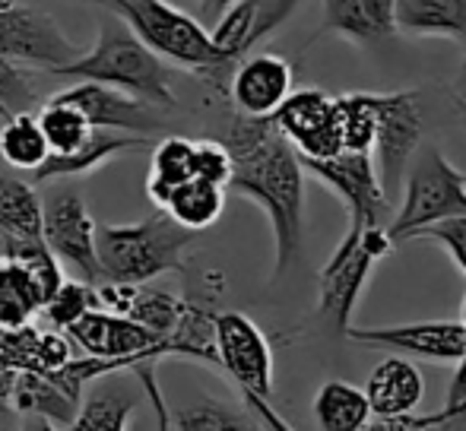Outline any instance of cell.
<instances>
[{"label": "cell", "instance_id": "obj_26", "mask_svg": "<svg viewBox=\"0 0 466 431\" xmlns=\"http://www.w3.org/2000/svg\"><path fill=\"white\" fill-rule=\"evenodd\" d=\"M10 403L16 413L45 416V419H51L57 428L67 426V422L76 416V406H80V403L70 400L64 390H57L48 377L35 375V371H16V381H13V390H10Z\"/></svg>", "mask_w": 466, "mask_h": 431}, {"label": "cell", "instance_id": "obj_13", "mask_svg": "<svg viewBox=\"0 0 466 431\" xmlns=\"http://www.w3.org/2000/svg\"><path fill=\"white\" fill-rule=\"evenodd\" d=\"M270 117L299 159H330L343 153L337 99L320 89H292Z\"/></svg>", "mask_w": 466, "mask_h": 431}, {"label": "cell", "instance_id": "obj_39", "mask_svg": "<svg viewBox=\"0 0 466 431\" xmlns=\"http://www.w3.org/2000/svg\"><path fill=\"white\" fill-rule=\"evenodd\" d=\"M13 381H16V371L0 365V403L10 400V390H13Z\"/></svg>", "mask_w": 466, "mask_h": 431}, {"label": "cell", "instance_id": "obj_33", "mask_svg": "<svg viewBox=\"0 0 466 431\" xmlns=\"http://www.w3.org/2000/svg\"><path fill=\"white\" fill-rule=\"evenodd\" d=\"M89 308H96V296L93 286L83 283V279H64L61 286L55 289V296L45 302L42 315L48 317V324L55 330H67L70 324H76Z\"/></svg>", "mask_w": 466, "mask_h": 431}, {"label": "cell", "instance_id": "obj_44", "mask_svg": "<svg viewBox=\"0 0 466 431\" xmlns=\"http://www.w3.org/2000/svg\"><path fill=\"white\" fill-rule=\"evenodd\" d=\"M4 431H19V428H4Z\"/></svg>", "mask_w": 466, "mask_h": 431}, {"label": "cell", "instance_id": "obj_43", "mask_svg": "<svg viewBox=\"0 0 466 431\" xmlns=\"http://www.w3.org/2000/svg\"><path fill=\"white\" fill-rule=\"evenodd\" d=\"M463 83H466V64H463Z\"/></svg>", "mask_w": 466, "mask_h": 431}, {"label": "cell", "instance_id": "obj_3", "mask_svg": "<svg viewBox=\"0 0 466 431\" xmlns=\"http://www.w3.org/2000/svg\"><path fill=\"white\" fill-rule=\"evenodd\" d=\"M96 4L108 6V13H115L162 61H172L175 67L207 76L213 86L228 83L235 64H238L213 42L200 19H194L185 6L172 4V0H96Z\"/></svg>", "mask_w": 466, "mask_h": 431}, {"label": "cell", "instance_id": "obj_27", "mask_svg": "<svg viewBox=\"0 0 466 431\" xmlns=\"http://www.w3.org/2000/svg\"><path fill=\"white\" fill-rule=\"evenodd\" d=\"M194 178V140L187 136H166L153 146V165H149L147 194L156 206L168 200V194L181 185V181Z\"/></svg>", "mask_w": 466, "mask_h": 431}, {"label": "cell", "instance_id": "obj_4", "mask_svg": "<svg viewBox=\"0 0 466 431\" xmlns=\"http://www.w3.org/2000/svg\"><path fill=\"white\" fill-rule=\"evenodd\" d=\"M197 232L156 210L134 226H96V260L102 283L147 286L149 279L185 270V254Z\"/></svg>", "mask_w": 466, "mask_h": 431}, {"label": "cell", "instance_id": "obj_6", "mask_svg": "<svg viewBox=\"0 0 466 431\" xmlns=\"http://www.w3.org/2000/svg\"><path fill=\"white\" fill-rule=\"evenodd\" d=\"M403 204L387 226L393 245H403L422 226L466 216V175L457 172L435 143H419L403 172Z\"/></svg>", "mask_w": 466, "mask_h": 431}, {"label": "cell", "instance_id": "obj_11", "mask_svg": "<svg viewBox=\"0 0 466 431\" xmlns=\"http://www.w3.org/2000/svg\"><path fill=\"white\" fill-rule=\"evenodd\" d=\"M422 143V108L416 89L374 93V143L371 159L384 194L390 197L403 181L412 153Z\"/></svg>", "mask_w": 466, "mask_h": 431}, {"label": "cell", "instance_id": "obj_16", "mask_svg": "<svg viewBox=\"0 0 466 431\" xmlns=\"http://www.w3.org/2000/svg\"><path fill=\"white\" fill-rule=\"evenodd\" d=\"M55 95H61L64 102H74V105L86 115L89 127L124 130V134H140V136L162 127L159 108L143 99H134V95L121 93V89H115V86H105V83L80 80Z\"/></svg>", "mask_w": 466, "mask_h": 431}, {"label": "cell", "instance_id": "obj_22", "mask_svg": "<svg viewBox=\"0 0 466 431\" xmlns=\"http://www.w3.org/2000/svg\"><path fill=\"white\" fill-rule=\"evenodd\" d=\"M393 29L466 45V0H393Z\"/></svg>", "mask_w": 466, "mask_h": 431}, {"label": "cell", "instance_id": "obj_31", "mask_svg": "<svg viewBox=\"0 0 466 431\" xmlns=\"http://www.w3.org/2000/svg\"><path fill=\"white\" fill-rule=\"evenodd\" d=\"M38 127H42L45 140H48L51 153H70L89 136V121L74 102H64L61 95H51L35 115Z\"/></svg>", "mask_w": 466, "mask_h": 431}, {"label": "cell", "instance_id": "obj_5", "mask_svg": "<svg viewBox=\"0 0 466 431\" xmlns=\"http://www.w3.org/2000/svg\"><path fill=\"white\" fill-rule=\"evenodd\" d=\"M213 346L219 371H226L241 390L248 409L270 431H292L273 409V349L264 330L241 311H222L213 317Z\"/></svg>", "mask_w": 466, "mask_h": 431}, {"label": "cell", "instance_id": "obj_32", "mask_svg": "<svg viewBox=\"0 0 466 431\" xmlns=\"http://www.w3.org/2000/svg\"><path fill=\"white\" fill-rule=\"evenodd\" d=\"M337 117L343 149L352 153H371L374 143V93L337 95Z\"/></svg>", "mask_w": 466, "mask_h": 431}, {"label": "cell", "instance_id": "obj_21", "mask_svg": "<svg viewBox=\"0 0 466 431\" xmlns=\"http://www.w3.org/2000/svg\"><path fill=\"white\" fill-rule=\"evenodd\" d=\"M320 32L374 45L393 32V0H324Z\"/></svg>", "mask_w": 466, "mask_h": 431}, {"label": "cell", "instance_id": "obj_7", "mask_svg": "<svg viewBox=\"0 0 466 431\" xmlns=\"http://www.w3.org/2000/svg\"><path fill=\"white\" fill-rule=\"evenodd\" d=\"M393 251V241L387 235V226L365 228L359 235H343L337 251L320 270V296L318 311L333 324L337 333H346L352 326V311L369 283L374 264Z\"/></svg>", "mask_w": 466, "mask_h": 431}, {"label": "cell", "instance_id": "obj_37", "mask_svg": "<svg viewBox=\"0 0 466 431\" xmlns=\"http://www.w3.org/2000/svg\"><path fill=\"white\" fill-rule=\"evenodd\" d=\"M365 431H429L419 426V416L416 413H406V416H397V419H378V426H371Z\"/></svg>", "mask_w": 466, "mask_h": 431}, {"label": "cell", "instance_id": "obj_14", "mask_svg": "<svg viewBox=\"0 0 466 431\" xmlns=\"http://www.w3.org/2000/svg\"><path fill=\"white\" fill-rule=\"evenodd\" d=\"M346 336L371 349L416 356L425 362H451L463 356V324L461 321H419L397 326H350Z\"/></svg>", "mask_w": 466, "mask_h": 431}, {"label": "cell", "instance_id": "obj_23", "mask_svg": "<svg viewBox=\"0 0 466 431\" xmlns=\"http://www.w3.org/2000/svg\"><path fill=\"white\" fill-rule=\"evenodd\" d=\"M311 413L320 431H365L371 422L365 390L350 381H339V377L320 384V390L314 394Z\"/></svg>", "mask_w": 466, "mask_h": 431}, {"label": "cell", "instance_id": "obj_35", "mask_svg": "<svg viewBox=\"0 0 466 431\" xmlns=\"http://www.w3.org/2000/svg\"><path fill=\"white\" fill-rule=\"evenodd\" d=\"M412 238H425V241L441 245L444 251H448V257L461 266V273L466 276V216H448V219H438V222H431V226H422Z\"/></svg>", "mask_w": 466, "mask_h": 431}, {"label": "cell", "instance_id": "obj_40", "mask_svg": "<svg viewBox=\"0 0 466 431\" xmlns=\"http://www.w3.org/2000/svg\"><path fill=\"white\" fill-rule=\"evenodd\" d=\"M23 431H57V426L51 419H45V416H29Z\"/></svg>", "mask_w": 466, "mask_h": 431}, {"label": "cell", "instance_id": "obj_28", "mask_svg": "<svg viewBox=\"0 0 466 431\" xmlns=\"http://www.w3.org/2000/svg\"><path fill=\"white\" fill-rule=\"evenodd\" d=\"M0 232L42 238V197L32 181L0 175Z\"/></svg>", "mask_w": 466, "mask_h": 431}, {"label": "cell", "instance_id": "obj_18", "mask_svg": "<svg viewBox=\"0 0 466 431\" xmlns=\"http://www.w3.org/2000/svg\"><path fill=\"white\" fill-rule=\"evenodd\" d=\"M362 390L369 396L371 416H378V419H397V416L416 413V406L425 396V377L412 362L390 356L380 365H374V371L369 375Z\"/></svg>", "mask_w": 466, "mask_h": 431}, {"label": "cell", "instance_id": "obj_42", "mask_svg": "<svg viewBox=\"0 0 466 431\" xmlns=\"http://www.w3.org/2000/svg\"><path fill=\"white\" fill-rule=\"evenodd\" d=\"M172 4H178V6H185V4H187V0H172Z\"/></svg>", "mask_w": 466, "mask_h": 431}, {"label": "cell", "instance_id": "obj_9", "mask_svg": "<svg viewBox=\"0 0 466 431\" xmlns=\"http://www.w3.org/2000/svg\"><path fill=\"white\" fill-rule=\"evenodd\" d=\"M301 168L320 178V185H327L346 204V213H350L346 232L350 235H359L374 226H387L390 197L380 187L371 153L343 149L330 159H301Z\"/></svg>", "mask_w": 466, "mask_h": 431}, {"label": "cell", "instance_id": "obj_34", "mask_svg": "<svg viewBox=\"0 0 466 431\" xmlns=\"http://www.w3.org/2000/svg\"><path fill=\"white\" fill-rule=\"evenodd\" d=\"M461 324H463V336H466V296H463V317H461ZM457 371H454V377H451V384H448V400H444V406L438 409V413H431V416H419V426L422 428H429V431H435V428H448V426H454V422H461V416L466 413V339H463V356L457 358Z\"/></svg>", "mask_w": 466, "mask_h": 431}, {"label": "cell", "instance_id": "obj_36", "mask_svg": "<svg viewBox=\"0 0 466 431\" xmlns=\"http://www.w3.org/2000/svg\"><path fill=\"white\" fill-rule=\"evenodd\" d=\"M194 178L226 187L232 178V153L222 140H194Z\"/></svg>", "mask_w": 466, "mask_h": 431}, {"label": "cell", "instance_id": "obj_25", "mask_svg": "<svg viewBox=\"0 0 466 431\" xmlns=\"http://www.w3.org/2000/svg\"><path fill=\"white\" fill-rule=\"evenodd\" d=\"M159 210H166L178 226L190 228V232H203L226 210V187L209 185L203 178H187L168 194V200Z\"/></svg>", "mask_w": 466, "mask_h": 431}, {"label": "cell", "instance_id": "obj_30", "mask_svg": "<svg viewBox=\"0 0 466 431\" xmlns=\"http://www.w3.org/2000/svg\"><path fill=\"white\" fill-rule=\"evenodd\" d=\"M178 431H267L248 406H235L226 400H197L175 413Z\"/></svg>", "mask_w": 466, "mask_h": 431}, {"label": "cell", "instance_id": "obj_24", "mask_svg": "<svg viewBox=\"0 0 466 431\" xmlns=\"http://www.w3.org/2000/svg\"><path fill=\"white\" fill-rule=\"evenodd\" d=\"M45 296L42 283L10 257H0V330H19L42 315Z\"/></svg>", "mask_w": 466, "mask_h": 431}, {"label": "cell", "instance_id": "obj_45", "mask_svg": "<svg viewBox=\"0 0 466 431\" xmlns=\"http://www.w3.org/2000/svg\"><path fill=\"white\" fill-rule=\"evenodd\" d=\"M461 419H466V413H463V416H461Z\"/></svg>", "mask_w": 466, "mask_h": 431}, {"label": "cell", "instance_id": "obj_20", "mask_svg": "<svg viewBox=\"0 0 466 431\" xmlns=\"http://www.w3.org/2000/svg\"><path fill=\"white\" fill-rule=\"evenodd\" d=\"M143 396V387H127L115 381V375H105L93 381L76 406V416L61 431H127L130 416Z\"/></svg>", "mask_w": 466, "mask_h": 431}, {"label": "cell", "instance_id": "obj_29", "mask_svg": "<svg viewBox=\"0 0 466 431\" xmlns=\"http://www.w3.org/2000/svg\"><path fill=\"white\" fill-rule=\"evenodd\" d=\"M48 153H51L48 140H45L35 115L16 111V115L4 117V127H0V155H4L6 165L19 168V172H35L48 159Z\"/></svg>", "mask_w": 466, "mask_h": 431}, {"label": "cell", "instance_id": "obj_41", "mask_svg": "<svg viewBox=\"0 0 466 431\" xmlns=\"http://www.w3.org/2000/svg\"><path fill=\"white\" fill-rule=\"evenodd\" d=\"M457 111H461V117L466 121V99H457Z\"/></svg>", "mask_w": 466, "mask_h": 431}, {"label": "cell", "instance_id": "obj_1", "mask_svg": "<svg viewBox=\"0 0 466 431\" xmlns=\"http://www.w3.org/2000/svg\"><path fill=\"white\" fill-rule=\"evenodd\" d=\"M232 153V178L226 194L248 197L267 213L273 228V279L292 270L305 241V168L292 143L279 134L273 117H251L235 111L226 134Z\"/></svg>", "mask_w": 466, "mask_h": 431}, {"label": "cell", "instance_id": "obj_8", "mask_svg": "<svg viewBox=\"0 0 466 431\" xmlns=\"http://www.w3.org/2000/svg\"><path fill=\"white\" fill-rule=\"evenodd\" d=\"M42 238L57 264L67 266L74 279L102 283L96 260V222L86 210L83 191L74 185L55 187L42 197Z\"/></svg>", "mask_w": 466, "mask_h": 431}, {"label": "cell", "instance_id": "obj_38", "mask_svg": "<svg viewBox=\"0 0 466 431\" xmlns=\"http://www.w3.org/2000/svg\"><path fill=\"white\" fill-rule=\"evenodd\" d=\"M232 4L235 0H197V6H200V23L209 29V25H213Z\"/></svg>", "mask_w": 466, "mask_h": 431}, {"label": "cell", "instance_id": "obj_19", "mask_svg": "<svg viewBox=\"0 0 466 431\" xmlns=\"http://www.w3.org/2000/svg\"><path fill=\"white\" fill-rule=\"evenodd\" d=\"M74 358L67 336L61 330H38L25 324L19 330H0V365L13 371H35V375H55Z\"/></svg>", "mask_w": 466, "mask_h": 431}, {"label": "cell", "instance_id": "obj_2", "mask_svg": "<svg viewBox=\"0 0 466 431\" xmlns=\"http://www.w3.org/2000/svg\"><path fill=\"white\" fill-rule=\"evenodd\" d=\"M55 76L105 83V86H115L121 93L134 95V99L149 102L159 111L178 108V95L172 89V70L115 13L102 16L93 48L83 51L74 64L55 70Z\"/></svg>", "mask_w": 466, "mask_h": 431}, {"label": "cell", "instance_id": "obj_15", "mask_svg": "<svg viewBox=\"0 0 466 431\" xmlns=\"http://www.w3.org/2000/svg\"><path fill=\"white\" fill-rule=\"evenodd\" d=\"M295 86V70L282 55H245L228 76V99L238 115L270 117Z\"/></svg>", "mask_w": 466, "mask_h": 431}, {"label": "cell", "instance_id": "obj_17", "mask_svg": "<svg viewBox=\"0 0 466 431\" xmlns=\"http://www.w3.org/2000/svg\"><path fill=\"white\" fill-rule=\"evenodd\" d=\"M147 146H153L149 136L93 127L76 149H70V153H48V159L35 172H29V181L32 185H48V181L80 178V175L96 172L105 162L117 159L121 153H134V149H147Z\"/></svg>", "mask_w": 466, "mask_h": 431}, {"label": "cell", "instance_id": "obj_12", "mask_svg": "<svg viewBox=\"0 0 466 431\" xmlns=\"http://www.w3.org/2000/svg\"><path fill=\"white\" fill-rule=\"evenodd\" d=\"M70 339L80 346L86 356L98 358H121V362H162V358L181 356L185 349L172 339H162L159 333H153L149 326L137 324L127 315H115V311H102V308H89L86 315L76 324H70L67 330Z\"/></svg>", "mask_w": 466, "mask_h": 431}, {"label": "cell", "instance_id": "obj_10", "mask_svg": "<svg viewBox=\"0 0 466 431\" xmlns=\"http://www.w3.org/2000/svg\"><path fill=\"white\" fill-rule=\"evenodd\" d=\"M80 55V45L70 42L48 13L32 10L16 0H0V57L4 61L55 74L74 64Z\"/></svg>", "mask_w": 466, "mask_h": 431}]
</instances>
